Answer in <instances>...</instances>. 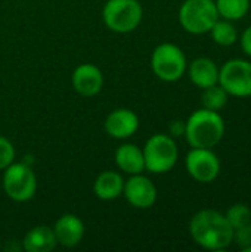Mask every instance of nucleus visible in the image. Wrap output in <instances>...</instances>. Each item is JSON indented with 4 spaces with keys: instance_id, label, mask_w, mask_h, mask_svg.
<instances>
[{
    "instance_id": "f257e3e1",
    "label": "nucleus",
    "mask_w": 251,
    "mask_h": 252,
    "mask_svg": "<svg viewBox=\"0 0 251 252\" xmlns=\"http://www.w3.org/2000/svg\"><path fill=\"white\" fill-rule=\"evenodd\" d=\"M192 241L209 251H223L234 244V227L225 213L206 208L195 213L189 221Z\"/></svg>"
},
{
    "instance_id": "f03ea898",
    "label": "nucleus",
    "mask_w": 251,
    "mask_h": 252,
    "mask_svg": "<svg viewBox=\"0 0 251 252\" xmlns=\"http://www.w3.org/2000/svg\"><path fill=\"white\" fill-rule=\"evenodd\" d=\"M185 123V139L191 148L213 149L222 142L226 131L225 120L220 112L206 108L192 112Z\"/></svg>"
},
{
    "instance_id": "7ed1b4c3",
    "label": "nucleus",
    "mask_w": 251,
    "mask_h": 252,
    "mask_svg": "<svg viewBox=\"0 0 251 252\" xmlns=\"http://www.w3.org/2000/svg\"><path fill=\"white\" fill-rule=\"evenodd\" d=\"M145 170L152 174H166L178 162L179 149L176 140L164 133L152 134L143 146Z\"/></svg>"
},
{
    "instance_id": "20e7f679",
    "label": "nucleus",
    "mask_w": 251,
    "mask_h": 252,
    "mask_svg": "<svg viewBox=\"0 0 251 252\" xmlns=\"http://www.w3.org/2000/svg\"><path fill=\"white\" fill-rule=\"evenodd\" d=\"M188 68L185 52L173 43L158 44L151 55V69L157 78L166 83L179 81Z\"/></svg>"
},
{
    "instance_id": "39448f33",
    "label": "nucleus",
    "mask_w": 251,
    "mask_h": 252,
    "mask_svg": "<svg viewBox=\"0 0 251 252\" xmlns=\"http://www.w3.org/2000/svg\"><path fill=\"white\" fill-rule=\"evenodd\" d=\"M219 18L215 0H185L179 9L182 28L194 35L207 34Z\"/></svg>"
},
{
    "instance_id": "423d86ee",
    "label": "nucleus",
    "mask_w": 251,
    "mask_h": 252,
    "mask_svg": "<svg viewBox=\"0 0 251 252\" xmlns=\"http://www.w3.org/2000/svg\"><path fill=\"white\" fill-rule=\"evenodd\" d=\"M143 16L138 0H108L102 7V21L114 32L126 34L138 28Z\"/></svg>"
},
{
    "instance_id": "0eeeda50",
    "label": "nucleus",
    "mask_w": 251,
    "mask_h": 252,
    "mask_svg": "<svg viewBox=\"0 0 251 252\" xmlns=\"http://www.w3.org/2000/svg\"><path fill=\"white\" fill-rule=\"evenodd\" d=\"M3 189L15 202L30 201L37 189V179L31 167L24 162H12L3 170Z\"/></svg>"
},
{
    "instance_id": "6e6552de",
    "label": "nucleus",
    "mask_w": 251,
    "mask_h": 252,
    "mask_svg": "<svg viewBox=\"0 0 251 252\" xmlns=\"http://www.w3.org/2000/svg\"><path fill=\"white\" fill-rule=\"evenodd\" d=\"M219 84L234 97L251 96V62L243 58L226 61L219 68Z\"/></svg>"
},
{
    "instance_id": "1a4fd4ad",
    "label": "nucleus",
    "mask_w": 251,
    "mask_h": 252,
    "mask_svg": "<svg viewBox=\"0 0 251 252\" xmlns=\"http://www.w3.org/2000/svg\"><path fill=\"white\" fill-rule=\"evenodd\" d=\"M188 174L198 183L215 182L222 170L220 158L210 148H191L185 158Z\"/></svg>"
},
{
    "instance_id": "9d476101",
    "label": "nucleus",
    "mask_w": 251,
    "mask_h": 252,
    "mask_svg": "<svg viewBox=\"0 0 251 252\" xmlns=\"http://www.w3.org/2000/svg\"><path fill=\"white\" fill-rule=\"evenodd\" d=\"M123 195L126 201L139 210H148L157 202V188L151 179L141 174H133L124 180Z\"/></svg>"
},
{
    "instance_id": "9b49d317",
    "label": "nucleus",
    "mask_w": 251,
    "mask_h": 252,
    "mask_svg": "<svg viewBox=\"0 0 251 252\" xmlns=\"http://www.w3.org/2000/svg\"><path fill=\"white\" fill-rule=\"evenodd\" d=\"M104 128L107 134L114 139H129L138 131L139 118L132 109L118 108L108 114L104 121Z\"/></svg>"
},
{
    "instance_id": "f8f14e48",
    "label": "nucleus",
    "mask_w": 251,
    "mask_h": 252,
    "mask_svg": "<svg viewBox=\"0 0 251 252\" xmlns=\"http://www.w3.org/2000/svg\"><path fill=\"white\" fill-rule=\"evenodd\" d=\"M72 86L78 94L92 97L101 92L104 86V75L98 66L92 63H81L72 72Z\"/></svg>"
},
{
    "instance_id": "ddd939ff",
    "label": "nucleus",
    "mask_w": 251,
    "mask_h": 252,
    "mask_svg": "<svg viewBox=\"0 0 251 252\" xmlns=\"http://www.w3.org/2000/svg\"><path fill=\"white\" fill-rule=\"evenodd\" d=\"M53 233L59 245L65 248H72L78 245L84 236V223L75 214H64L56 220L53 226Z\"/></svg>"
},
{
    "instance_id": "4468645a",
    "label": "nucleus",
    "mask_w": 251,
    "mask_h": 252,
    "mask_svg": "<svg viewBox=\"0 0 251 252\" xmlns=\"http://www.w3.org/2000/svg\"><path fill=\"white\" fill-rule=\"evenodd\" d=\"M186 72L192 84L200 87L201 90L219 83V66L210 58L201 56L194 59L191 63H188Z\"/></svg>"
},
{
    "instance_id": "2eb2a0df",
    "label": "nucleus",
    "mask_w": 251,
    "mask_h": 252,
    "mask_svg": "<svg viewBox=\"0 0 251 252\" xmlns=\"http://www.w3.org/2000/svg\"><path fill=\"white\" fill-rule=\"evenodd\" d=\"M115 165L130 176L141 174L145 170V159H143V151L133 143H124L115 149L114 154Z\"/></svg>"
},
{
    "instance_id": "dca6fc26",
    "label": "nucleus",
    "mask_w": 251,
    "mask_h": 252,
    "mask_svg": "<svg viewBox=\"0 0 251 252\" xmlns=\"http://www.w3.org/2000/svg\"><path fill=\"white\" fill-rule=\"evenodd\" d=\"M123 188L124 180L121 174L112 170H107L96 177L93 183V193L101 201H114L123 195Z\"/></svg>"
},
{
    "instance_id": "f3484780",
    "label": "nucleus",
    "mask_w": 251,
    "mask_h": 252,
    "mask_svg": "<svg viewBox=\"0 0 251 252\" xmlns=\"http://www.w3.org/2000/svg\"><path fill=\"white\" fill-rule=\"evenodd\" d=\"M56 245L53 227L43 224L30 229L22 239V248L27 252H50Z\"/></svg>"
},
{
    "instance_id": "a211bd4d",
    "label": "nucleus",
    "mask_w": 251,
    "mask_h": 252,
    "mask_svg": "<svg viewBox=\"0 0 251 252\" xmlns=\"http://www.w3.org/2000/svg\"><path fill=\"white\" fill-rule=\"evenodd\" d=\"M209 34H210L212 40L222 47H229L238 41V31H237L234 22L223 19V18H219L215 22V25L212 27Z\"/></svg>"
},
{
    "instance_id": "6ab92c4d",
    "label": "nucleus",
    "mask_w": 251,
    "mask_h": 252,
    "mask_svg": "<svg viewBox=\"0 0 251 252\" xmlns=\"http://www.w3.org/2000/svg\"><path fill=\"white\" fill-rule=\"evenodd\" d=\"M217 13L228 21H240L250 10L251 0H215Z\"/></svg>"
},
{
    "instance_id": "aec40b11",
    "label": "nucleus",
    "mask_w": 251,
    "mask_h": 252,
    "mask_svg": "<svg viewBox=\"0 0 251 252\" xmlns=\"http://www.w3.org/2000/svg\"><path fill=\"white\" fill-rule=\"evenodd\" d=\"M229 100V94L228 92L217 83L215 86H210L207 89H203V94H201V103L203 108L210 109V111H220L226 106Z\"/></svg>"
},
{
    "instance_id": "412c9836",
    "label": "nucleus",
    "mask_w": 251,
    "mask_h": 252,
    "mask_svg": "<svg viewBox=\"0 0 251 252\" xmlns=\"http://www.w3.org/2000/svg\"><path fill=\"white\" fill-rule=\"evenodd\" d=\"M225 216H226L228 221L231 223V226L234 227V230L251 223V208L247 204H243V202H237V204L231 205L226 210Z\"/></svg>"
},
{
    "instance_id": "4be33fe9",
    "label": "nucleus",
    "mask_w": 251,
    "mask_h": 252,
    "mask_svg": "<svg viewBox=\"0 0 251 252\" xmlns=\"http://www.w3.org/2000/svg\"><path fill=\"white\" fill-rule=\"evenodd\" d=\"M15 159V148L12 142L0 136V170L7 168Z\"/></svg>"
},
{
    "instance_id": "5701e85b",
    "label": "nucleus",
    "mask_w": 251,
    "mask_h": 252,
    "mask_svg": "<svg viewBox=\"0 0 251 252\" xmlns=\"http://www.w3.org/2000/svg\"><path fill=\"white\" fill-rule=\"evenodd\" d=\"M234 242L243 252H251V223L234 230Z\"/></svg>"
},
{
    "instance_id": "b1692460",
    "label": "nucleus",
    "mask_w": 251,
    "mask_h": 252,
    "mask_svg": "<svg viewBox=\"0 0 251 252\" xmlns=\"http://www.w3.org/2000/svg\"><path fill=\"white\" fill-rule=\"evenodd\" d=\"M238 41H240L243 52L251 58V24L249 27H246L244 31L238 35Z\"/></svg>"
},
{
    "instance_id": "393cba45",
    "label": "nucleus",
    "mask_w": 251,
    "mask_h": 252,
    "mask_svg": "<svg viewBox=\"0 0 251 252\" xmlns=\"http://www.w3.org/2000/svg\"><path fill=\"white\" fill-rule=\"evenodd\" d=\"M185 127H186V123L183 120H175V121H172L170 126H169V136H172L173 139H178V137L185 136Z\"/></svg>"
}]
</instances>
